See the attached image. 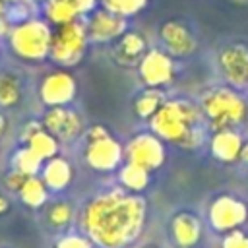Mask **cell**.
<instances>
[{
	"mask_svg": "<svg viewBox=\"0 0 248 248\" xmlns=\"http://www.w3.org/2000/svg\"><path fill=\"white\" fill-rule=\"evenodd\" d=\"M145 203L141 198L118 190L91 200L83 211V229L103 248L130 244L143 227Z\"/></svg>",
	"mask_w": 248,
	"mask_h": 248,
	"instance_id": "6da1fadb",
	"label": "cell"
},
{
	"mask_svg": "<svg viewBox=\"0 0 248 248\" xmlns=\"http://www.w3.org/2000/svg\"><path fill=\"white\" fill-rule=\"evenodd\" d=\"M149 120L151 130L159 140L196 147L203 138L205 118L202 108L188 101H165Z\"/></svg>",
	"mask_w": 248,
	"mask_h": 248,
	"instance_id": "7a4b0ae2",
	"label": "cell"
},
{
	"mask_svg": "<svg viewBox=\"0 0 248 248\" xmlns=\"http://www.w3.org/2000/svg\"><path fill=\"white\" fill-rule=\"evenodd\" d=\"M200 108L205 122H209L215 132L238 126L248 118V105L244 97L229 87H217L205 93Z\"/></svg>",
	"mask_w": 248,
	"mask_h": 248,
	"instance_id": "3957f363",
	"label": "cell"
},
{
	"mask_svg": "<svg viewBox=\"0 0 248 248\" xmlns=\"http://www.w3.org/2000/svg\"><path fill=\"white\" fill-rule=\"evenodd\" d=\"M85 41H87V29L81 23H78V21L62 23L50 35L48 54L58 64L72 66L81 58V54L85 50Z\"/></svg>",
	"mask_w": 248,
	"mask_h": 248,
	"instance_id": "277c9868",
	"label": "cell"
},
{
	"mask_svg": "<svg viewBox=\"0 0 248 248\" xmlns=\"http://www.w3.org/2000/svg\"><path fill=\"white\" fill-rule=\"evenodd\" d=\"M50 35L52 33L43 21L27 19L12 31V46L19 56L29 60H39L48 54Z\"/></svg>",
	"mask_w": 248,
	"mask_h": 248,
	"instance_id": "5b68a950",
	"label": "cell"
},
{
	"mask_svg": "<svg viewBox=\"0 0 248 248\" xmlns=\"http://www.w3.org/2000/svg\"><path fill=\"white\" fill-rule=\"evenodd\" d=\"M89 167L97 170H112L122 161V147L103 126H93L89 130V143L85 151Z\"/></svg>",
	"mask_w": 248,
	"mask_h": 248,
	"instance_id": "8992f818",
	"label": "cell"
},
{
	"mask_svg": "<svg viewBox=\"0 0 248 248\" xmlns=\"http://www.w3.org/2000/svg\"><path fill=\"white\" fill-rule=\"evenodd\" d=\"M128 163H134L145 170L157 169L165 159V149L155 134H140L126 147Z\"/></svg>",
	"mask_w": 248,
	"mask_h": 248,
	"instance_id": "52a82bcc",
	"label": "cell"
},
{
	"mask_svg": "<svg viewBox=\"0 0 248 248\" xmlns=\"http://www.w3.org/2000/svg\"><path fill=\"white\" fill-rule=\"evenodd\" d=\"M246 205L232 196H221L209 207V221L217 231H234L246 221Z\"/></svg>",
	"mask_w": 248,
	"mask_h": 248,
	"instance_id": "ba28073f",
	"label": "cell"
},
{
	"mask_svg": "<svg viewBox=\"0 0 248 248\" xmlns=\"http://www.w3.org/2000/svg\"><path fill=\"white\" fill-rule=\"evenodd\" d=\"M219 68L232 85H248V48L244 45L225 46L219 52Z\"/></svg>",
	"mask_w": 248,
	"mask_h": 248,
	"instance_id": "9c48e42d",
	"label": "cell"
},
{
	"mask_svg": "<svg viewBox=\"0 0 248 248\" xmlns=\"http://www.w3.org/2000/svg\"><path fill=\"white\" fill-rule=\"evenodd\" d=\"M140 76L149 87H161L172 78L170 54L163 50H147L140 62Z\"/></svg>",
	"mask_w": 248,
	"mask_h": 248,
	"instance_id": "30bf717a",
	"label": "cell"
},
{
	"mask_svg": "<svg viewBox=\"0 0 248 248\" xmlns=\"http://www.w3.org/2000/svg\"><path fill=\"white\" fill-rule=\"evenodd\" d=\"M45 128L48 134H52L58 140H72L79 134L81 130V120L79 116L66 108V107H52L45 114Z\"/></svg>",
	"mask_w": 248,
	"mask_h": 248,
	"instance_id": "8fae6325",
	"label": "cell"
},
{
	"mask_svg": "<svg viewBox=\"0 0 248 248\" xmlns=\"http://www.w3.org/2000/svg\"><path fill=\"white\" fill-rule=\"evenodd\" d=\"M76 91V83L70 74L56 72L46 76V79L41 85V97L50 107H64L68 101H72Z\"/></svg>",
	"mask_w": 248,
	"mask_h": 248,
	"instance_id": "7c38bea8",
	"label": "cell"
},
{
	"mask_svg": "<svg viewBox=\"0 0 248 248\" xmlns=\"http://www.w3.org/2000/svg\"><path fill=\"white\" fill-rule=\"evenodd\" d=\"M161 41H163L167 52L172 56L190 54L196 46V39H194L192 31L180 21H167L161 27Z\"/></svg>",
	"mask_w": 248,
	"mask_h": 248,
	"instance_id": "4fadbf2b",
	"label": "cell"
},
{
	"mask_svg": "<svg viewBox=\"0 0 248 248\" xmlns=\"http://www.w3.org/2000/svg\"><path fill=\"white\" fill-rule=\"evenodd\" d=\"M126 29V19L108 12V10H101L95 16H91L89 25H87V35L93 41H110V39H118Z\"/></svg>",
	"mask_w": 248,
	"mask_h": 248,
	"instance_id": "5bb4252c",
	"label": "cell"
},
{
	"mask_svg": "<svg viewBox=\"0 0 248 248\" xmlns=\"http://www.w3.org/2000/svg\"><path fill=\"white\" fill-rule=\"evenodd\" d=\"M145 52H147V45H145L143 35H140L136 31H128L118 37L114 56L120 64H128V66L138 64V62H141Z\"/></svg>",
	"mask_w": 248,
	"mask_h": 248,
	"instance_id": "9a60e30c",
	"label": "cell"
},
{
	"mask_svg": "<svg viewBox=\"0 0 248 248\" xmlns=\"http://www.w3.org/2000/svg\"><path fill=\"white\" fill-rule=\"evenodd\" d=\"M240 151H242V140L232 128L215 132V136L211 140V153L215 159L231 163L240 157Z\"/></svg>",
	"mask_w": 248,
	"mask_h": 248,
	"instance_id": "2e32d148",
	"label": "cell"
},
{
	"mask_svg": "<svg viewBox=\"0 0 248 248\" xmlns=\"http://www.w3.org/2000/svg\"><path fill=\"white\" fill-rule=\"evenodd\" d=\"M172 236L174 240L188 248V246H194L200 238V232H202V227H200V221L192 215V213H178L174 219H172Z\"/></svg>",
	"mask_w": 248,
	"mask_h": 248,
	"instance_id": "e0dca14e",
	"label": "cell"
},
{
	"mask_svg": "<svg viewBox=\"0 0 248 248\" xmlns=\"http://www.w3.org/2000/svg\"><path fill=\"white\" fill-rule=\"evenodd\" d=\"M70 178H72V169L66 159H62V157L48 159V163L45 165V170H43V182L48 188L62 190L70 182Z\"/></svg>",
	"mask_w": 248,
	"mask_h": 248,
	"instance_id": "ac0fdd59",
	"label": "cell"
},
{
	"mask_svg": "<svg viewBox=\"0 0 248 248\" xmlns=\"http://www.w3.org/2000/svg\"><path fill=\"white\" fill-rule=\"evenodd\" d=\"M45 12H46L50 21L62 25V23L76 21V16L79 14V8H78L76 0H46Z\"/></svg>",
	"mask_w": 248,
	"mask_h": 248,
	"instance_id": "d6986e66",
	"label": "cell"
},
{
	"mask_svg": "<svg viewBox=\"0 0 248 248\" xmlns=\"http://www.w3.org/2000/svg\"><path fill=\"white\" fill-rule=\"evenodd\" d=\"M163 103H165V99H163L159 87H149L143 93H140V97L136 99V112L141 118H151L161 108Z\"/></svg>",
	"mask_w": 248,
	"mask_h": 248,
	"instance_id": "ffe728a7",
	"label": "cell"
},
{
	"mask_svg": "<svg viewBox=\"0 0 248 248\" xmlns=\"http://www.w3.org/2000/svg\"><path fill=\"white\" fill-rule=\"evenodd\" d=\"M120 182H122L128 190L140 192V190H143V188L147 186V182H149V170H145V169H141V167H138V165H134V163H126V165L122 167V170H120Z\"/></svg>",
	"mask_w": 248,
	"mask_h": 248,
	"instance_id": "44dd1931",
	"label": "cell"
},
{
	"mask_svg": "<svg viewBox=\"0 0 248 248\" xmlns=\"http://www.w3.org/2000/svg\"><path fill=\"white\" fill-rule=\"evenodd\" d=\"M29 149H33L41 159H52L58 151V143L52 134L46 130H37L29 140Z\"/></svg>",
	"mask_w": 248,
	"mask_h": 248,
	"instance_id": "7402d4cb",
	"label": "cell"
},
{
	"mask_svg": "<svg viewBox=\"0 0 248 248\" xmlns=\"http://www.w3.org/2000/svg\"><path fill=\"white\" fill-rule=\"evenodd\" d=\"M19 194H21V200H23L27 205H31V207H39V205H43L45 200H46L45 182L39 180V178H35V176H29V178L25 180V184H23L21 190H19Z\"/></svg>",
	"mask_w": 248,
	"mask_h": 248,
	"instance_id": "603a6c76",
	"label": "cell"
},
{
	"mask_svg": "<svg viewBox=\"0 0 248 248\" xmlns=\"http://www.w3.org/2000/svg\"><path fill=\"white\" fill-rule=\"evenodd\" d=\"M147 0H103L105 10L120 16V17H128L134 16L136 12H140L145 6Z\"/></svg>",
	"mask_w": 248,
	"mask_h": 248,
	"instance_id": "cb8c5ba5",
	"label": "cell"
},
{
	"mask_svg": "<svg viewBox=\"0 0 248 248\" xmlns=\"http://www.w3.org/2000/svg\"><path fill=\"white\" fill-rule=\"evenodd\" d=\"M41 163H43V159H41L33 149H29V147L23 149V151H19L17 157H16V167H17V170H21V172L27 174V176H33V174L39 170Z\"/></svg>",
	"mask_w": 248,
	"mask_h": 248,
	"instance_id": "d4e9b609",
	"label": "cell"
},
{
	"mask_svg": "<svg viewBox=\"0 0 248 248\" xmlns=\"http://www.w3.org/2000/svg\"><path fill=\"white\" fill-rule=\"evenodd\" d=\"M19 99V83L14 76H0V105H14Z\"/></svg>",
	"mask_w": 248,
	"mask_h": 248,
	"instance_id": "484cf974",
	"label": "cell"
},
{
	"mask_svg": "<svg viewBox=\"0 0 248 248\" xmlns=\"http://www.w3.org/2000/svg\"><path fill=\"white\" fill-rule=\"evenodd\" d=\"M72 219V207L68 203H54L48 209V221L54 227H64Z\"/></svg>",
	"mask_w": 248,
	"mask_h": 248,
	"instance_id": "4316f807",
	"label": "cell"
},
{
	"mask_svg": "<svg viewBox=\"0 0 248 248\" xmlns=\"http://www.w3.org/2000/svg\"><path fill=\"white\" fill-rule=\"evenodd\" d=\"M223 248H248V236L242 231H231L223 240Z\"/></svg>",
	"mask_w": 248,
	"mask_h": 248,
	"instance_id": "83f0119b",
	"label": "cell"
},
{
	"mask_svg": "<svg viewBox=\"0 0 248 248\" xmlns=\"http://www.w3.org/2000/svg\"><path fill=\"white\" fill-rule=\"evenodd\" d=\"M56 248H91V242L83 236H64Z\"/></svg>",
	"mask_w": 248,
	"mask_h": 248,
	"instance_id": "f1b7e54d",
	"label": "cell"
},
{
	"mask_svg": "<svg viewBox=\"0 0 248 248\" xmlns=\"http://www.w3.org/2000/svg\"><path fill=\"white\" fill-rule=\"evenodd\" d=\"M29 176L27 174H23L21 170H14L12 174H8L6 176V184L12 188V190H21V186L25 184V180H27Z\"/></svg>",
	"mask_w": 248,
	"mask_h": 248,
	"instance_id": "f546056e",
	"label": "cell"
},
{
	"mask_svg": "<svg viewBox=\"0 0 248 248\" xmlns=\"http://www.w3.org/2000/svg\"><path fill=\"white\" fill-rule=\"evenodd\" d=\"M76 4H78V8H79V14H81V12H87V10H91V8H93V4H95V0H76Z\"/></svg>",
	"mask_w": 248,
	"mask_h": 248,
	"instance_id": "4dcf8cb0",
	"label": "cell"
},
{
	"mask_svg": "<svg viewBox=\"0 0 248 248\" xmlns=\"http://www.w3.org/2000/svg\"><path fill=\"white\" fill-rule=\"evenodd\" d=\"M240 157L248 163V143H242V151H240Z\"/></svg>",
	"mask_w": 248,
	"mask_h": 248,
	"instance_id": "1f68e13d",
	"label": "cell"
},
{
	"mask_svg": "<svg viewBox=\"0 0 248 248\" xmlns=\"http://www.w3.org/2000/svg\"><path fill=\"white\" fill-rule=\"evenodd\" d=\"M6 209H8V202H6V200L0 196V213H4Z\"/></svg>",
	"mask_w": 248,
	"mask_h": 248,
	"instance_id": "d6a6232c",
	"label": "cell"
},
{
	"mask_svg": "<svg viewBox=\"0 0 248 248\" xmlns=\"http://www.w3.org/2000/svg\"><path fill=\"white\" fill-rule=\"evenodd\" d=\"M2 130H4V118L0 116V132H2Z\"/></svg>",
	"mask_w": 248,
	"mask_h": 248,
	"instance_id": "836d02e7",
	"label": "cell"
},
{
	"mask_svg": "<svg viewBox=\"0 0 248 248\" xmlns=\"http://www.w3.org/2000/svg\"><path fill=\"white\" fill-rule=\"evenodd\" d=\"M6 2H19V0H6Z\"/></svg>",
	"mask_w": 248,
	"mask_h": 248,
	"instance_id": "e575fe53",
	"label": "cell"
},
{
	"mask_svg": "<svg viewBox=\"0 0 248 248\" xmlns=\"http://www.w3.org/2000/svg\"><path fill=\"white\" fill-rule=\"evenodd\" d=\"M0 14H2V0H0Z\"/></svg>",
	"mask_w": 248,
	"mask_h": 248,
	"instance_id": "d590c367",
	"label": "cell"
}]
</instances>
